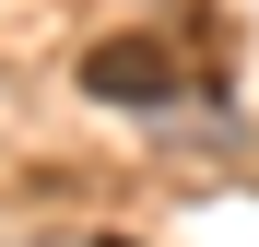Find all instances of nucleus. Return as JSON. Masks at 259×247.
Segmentation results:
<instances>
[{"label":"nucleus","instance_id":"nucleus-1","mask_svg":"<svg viewBox=\"0 0 259 247\" xmlns=\"http://www.w3.org/2000/svg\"><path fill=\"white\" fill-rule=\"evenodd\" d=\"M82 94L95 106H177L189 59L165 47V35H95V47H82Z\"/></svg>","mask_w":259,"mask_h":247}]
</instances>
